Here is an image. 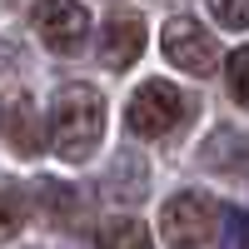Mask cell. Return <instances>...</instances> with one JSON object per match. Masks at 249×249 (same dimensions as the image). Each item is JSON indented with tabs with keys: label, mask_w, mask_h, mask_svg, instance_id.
I'll list each match as a JSON object with an SVG mask.
<instances>
[{
	"label": "cell",
	"mask_w": 249,
	"mask_h": 249,
	"mask_svg": "<svg viewBox=\"0 0 249 249\" xmlns=\"http://www.w3.org/2000/svg\"><path fill=\"white\" fill-rule=\"evenodd\" d=\"M100 135H105V100H100V90L65 85L55 95V105H50V144H55V155L80 164V160L95 155Z\"/></svg>",
	"instance_id": "1"
},
{
	"label": "cell",
	"mask_w": 249,
	"mask_h": 249,
	"mask_svg": "<svg viewBox=\"0 0 249 249\" xmlns=\"http://www.w3.org/2000/svg\"><path fill=\"white\" fill-rule=\"evenodd\" d=\"M184 115H190V100H184V90H175L170 80H144L130 95V105H124V124H130L140 140L170 135Z\"/></svg>",
	"instance_id": "2"
},
{
	"label": "cell",
	"mask_w": 249,
	"mask_h": 249,
	"mask_svg": "<svg viewBox=\"0 0 249 249\" xmlns=\"http://www.w3.org/2000/svg\"><path fill=\"white\" fill-rule=\"evenodd\" d=\"M160 234L170 249H199V244H210L214 234V204L204 199V195H175V199H164V210H160Z\"/></svg>",
	"instance_id": "3"
},
{
	"label": "cell",
	"mask_w": 249,
	"mask_h": 249,
	"mask_svg": "<svg viewBox=\"0 0 249 249\" xmlns=\"http://www.w3.org/2000/svg\"><path fill=\"white\" fill-rule=\"evenodd\" d=\"M160 45H164V60L179 65L184 75H214V70H219V45H214V35L204 30V25H195L190 15L170 20Z\"/></svg>",
	"instance_id": "4"
},
{
	"label": "cell",
	"mask_w": 249,
	"mask_h": 249,
	"mask_svg": "<svg viewBox=\"0 0 249 249\" xmlns=\"http://www.w3.org/2000/svg\"><path fill=\"white\" fill-rule=\"evenodd\" d=\"M30 20H35L40 40H45L50 50H60V55L80 50V45H85V35H90V15H85L80 0H40Z\"/></svg>",
	"instance_id": "5"
},
{
	"label": "cell",
	"mask_w": 249,
	"mask_h": 249,
	"mask_svg": "<svg viewBox=\"0 0 249 249\" xmlns=\"http://www.w3.org/2000/svg\"><path fill=\"white\" fill-rule=\"evenodd\" d=\"M0 135H5V144L15 155L35 160L40 150H45V130H40V110L30 95H10L5 105H0Z\"/></svg>",
	"instance_id": "6"
},
{
	"label": "cell",
	"mask_w": 249,
	"mask_h": 249,
	"mask_svg": "<svg viewBox=\"0 0 249 249\" xmlns=\"http://www.w3.org/2000/svg\"><path fill=\"white\" fill-rule=\"evenodd\" d=\"M144 55V20L140 15H110L100 30V60L110 70H130Z\"/></svg>",
	"instance_id": "7"
},
{
	"label": "cell",
	"mask_w": 249,
	"mask_h": 249,
	"mask_svg": "<svg viewBox=\"0 0 249 249\" xmlns=\"http://www.w3.org/2000/svg\"><path fill=\"white\" fill-rule=\"evenodd\" d=\"M95 249H155V239H150V230H144L140 219L115 214V219H105V224H100Z\"/></svg>",
	"instance_id": "8"
},
{
	"label": "cell",
	"mask_w": 249,
	"mask_h": 249,
	"mask_svg": "<svg viewBox=\"0 0 249 249\" xmlns=\"http://www.w3.org/2000/svg\"><path fill=\"white\" fill-rule=\"evenodd\" d=\"M25 214H30V195H25V184L0 175V239H10L20 224H25Z\"/></svg>",
	"instance_id": "9"
},
{
	"label": "cell",
	"mask_w": 249,
	"mask_h": 249,
	"mask_svg": "<svg viewBox=\"0 0 249 249\" xmlns=\"http://www.w3.org/2000/svg\"><path fill=\"white\" fill-rule=\"evenodd\" d=\"M224 85H230L234 105L249 110V50H234L230 55V65H224Z\"/></svg>",
	"instance_id": "10"
},
{
	"label": "cell",
	"mask_w": 249,
	"mask_h": 249,
	"mask_svg": "<svg viewBox=\"0 0 249 249\" xmlns=\"http://www.w3.org/2000/svg\"><path fill=\"white\" fill-rule=\"evenodd\" d=\"M35 195H40V210H45L50 219H65V214L75 210V195H70L60 179H40V190H35Z\"/></svg>",
	"instance_id": "11"
},
{
	"label": "cell",
	"mask_w": 249,
	"mask_h": 249,
	"mask_svg": "<svg viewBox=\"0 0 249 249\" xmlns=\"http://www.w3.org/2000/svg\"><path fill=\"white\" fill-rule=\"evenodd\" d=\"M210 15L224 30H249V0H210Z\"/></svg>",
	"instance_id": "12"
},
{
	"label": "cell",
	"mask_w": 249,
	"mask_h": 249,
	"mask_svg": "<svg viewBox=\"0 0 249 249\" xmlns=\"http://www.w3.org/2000/svg\"><path fill=\"white\" fill-rule=\"evenodd\" d=\"M249 244V214H230V239H224V249H244Z\"/></svg>",
	"instance_id": "13"
}]
</instances>
